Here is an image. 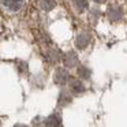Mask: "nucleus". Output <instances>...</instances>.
Returning <instances> with one entry per match:
<instances>
[{
    "label": "nucleus",
    "instance_id": "obj_2",
    "mask_svg": "<svg viewBox=\"0 0 127 127\" xmlns=\"http://www.w3.org/2000/svg\"><path fill=\"white\" fill-rule=\"evenodd\" d=\"M107 18L111 22H119L123 19V10L119 6H111L107 10Z\"/></svg>",
    "mask_w": 127,
    "mask_h": 127
},
{
    "label": "nucleus",
    "instance_id": "obj_6",
    "mask_svg": "<svg viewBox=\"0 0 127 127\" xmlns=\"http://www.w3.org/2000/svg\"><path fill=\"white\" fill-rule=\"evenodd\" d=\"M70 92L71 94H82L85 92V85H83L82 79H70Z\"/></svg>",
    "mask_w": 127,
    "mask_h": 127
},
{
    "label": "nucleus",
    "instance_id": "obj_4",
    "mask_svg": "<svg viewBox=\"0 0 127 127\" xmlns=\"http://www.w3.org/2000/svg\"><path fill=\"white\" fill-rule=\"evenodd\" d=\"M63 62H64V66L68 67V68H72V67H77L79 64V58H78L77 52L74 51H70L64 55L63 58Z\"/></svg>",
    "mask_w": 127,
    "mask_h": 127
},
{
    "label": "nucleus",
    "instance_id": "obj_14",
    "mask_svg": "<svg viewBox=\"0 0 127 127\" xmlns=\"http://www.w3.org/2000/svg\"><path fill=\"white\" fill-rule=\"evenodd\" d=\"M15 127H26V126H23V124H17Z\"/></svg>",
    "mask_w": 127,
    "mask_h": 127
},
{
    "label": "nucleus",
    "instance_id": "obj_13",
    "mask_svg": "<svg viewBox=\"0 0 127 127\" xmlns=\"http://www.w3.org/2000/svg\"><path fill=\"white\" fill-rule=\"evenodd\" d=\"M94 1H97V3H105L107 0H94Z\"/></svg>",
    "mask_w": 127,
    "mask_h": 127
},
{
    "label": "nucleus",
    "instance_id": "obj_8",
    "mask_svg": "<svg viewBox=\"0 0 127 127\" xmlns=\"http://www.w3.org/2000/svg\"><path fill=\"white\" fill-rule=\"evenodd\" d=\"M78 75H79L81 79L88 81V79H90V77H92V70L89 68L88 66H81L79 68H78Z\"/></svg>",
    "mask_w": 127,
    "mask_h": 127
},
{
    "label": "nucleus",
    "instance_id": "obj_10",
    "mask_svg": "<svg viewBox=\"0 0 127 127\" xmlns=\"http://www.w3.org/2000/svg\"><path fill=\"white\" fill-rule=\"evenodd\" d=\"M74 7L78 12H83L88 10L89 3H88V0H74Z\"/></svg>",
    "mask_w": 127,
    "mask_h": 127
},
{
    "label": "nucleus",
    "instance_id": "obj_11",
    "mask_svg": "<svg viewBox=\"0 0 127 127\" xmlns=\"http://www.w3.org/2000/svg\"><path fill=\"white\" fill-rule=\"evenodd\" d=\"M100 17H101V11H100V8L94 7V8L90 10V14H89V21H90L92 23H96L97 21L100 19Z\"/></svg>",
    "mask_w": 127,
    "mask_h": 127
},
{
    "label": "nucleus",
    "instance_id": "obj_7",
    "mask_svg": "<svg viewBox=\"0 0 127 127\" xmlns=\"http://www.w3.org/2000/svg\"><path fill=\"white\" fill-rule=\"evenodd\" d=\"M60 123H62L60 116H59L58 113H53V115H51L49 118L47 119L45 126L47 127H60Z\"/></svg>",
    "mask_w": 127,
    "mask_h": 127
},
{
    "label": "nucleus",
    "instance_id": "obj_1",
    "mask_svg": "<svg viewBox=\"0 0 127 127\" xmlns=\"http://www.w3.org/2000/svg\"><path fill=\"white\" fill-rule=\"evenodd\" d=\"M90 41H92L90 34H89L88 32H81V33L77 36V38H75V45H77L78 49L83 51V49H86V48L89 47Z\"/></svg>",
    "mask_w": 127,
    "mask_h": 127
},
{
    "label": "nucleus",
    "instance_id": "obj_9",
    "mask_svg": "<svg viewBox=\"0 0 127 127\" xmlns=\"http://www.w3.org/2000/svg\"><path fill=\"white\" fill-rule=\"evenodd\" d=\"M71 92H66V90H63L60 93V96H59V104L62 105V107H64V105H68L70 102H71Z\"/></svg>",
    "mask_w": 127,
    "mask_h": 127
},
{
    "label": "nucleus",
    "instance_id": "obj_5",
    "mask_svg": "<svg viewBox=\"0 0 127 127\" xmlns=\"http://www.w3.org/2000/svg\"><path fill=\"white\" fill-rule=\"evenodd\" d=\"M55 82L58 85H66L70 82V74L66 68H58L55 72Z\"/></svg>",
    "mask_w": 127,
    "mask_h": 127
},
{
    "label": "nucleus",
    "instance_id": "obj_3",
    "mask_svg": "<svg viewBox=\"0 0 127 127\" xmlns=\"http://www.w3.org/2000/svg\"><path fill=\"white\" fill-rule=\"evenodd\" d=\"M0 4L11 12H17L23 7V0H0Z\"/></svg>",
    "mask_w": 127,
    "mask_h": 127
},
{
    "label": "nucleus",
    "instance_id": "obj_12",
    "mask_svg": "<svg viewBox=\"0 0 127 127\" xmlns=\"http://www.w3.org/2000/svg\"><path fill=\"white\" fill-rule=\"evenodd\" d=\"M55 6H56L55 0H44V1L41 3L42 10H45V11H48V10H52Z\"/></svg>",
    "mask_w": 127,
    "mask_h": 127
}]
</instances>
